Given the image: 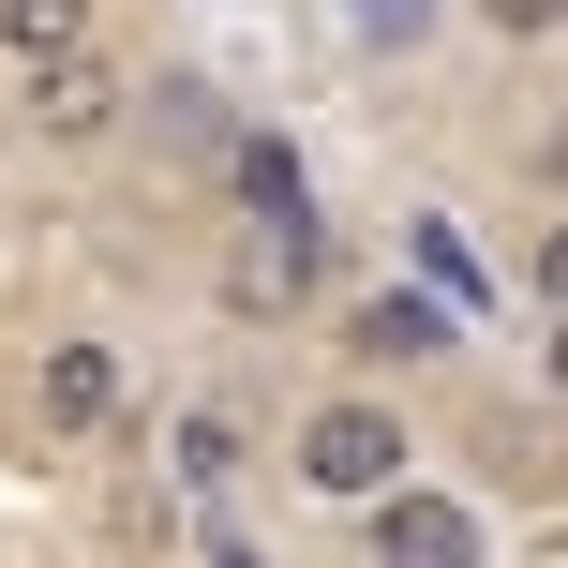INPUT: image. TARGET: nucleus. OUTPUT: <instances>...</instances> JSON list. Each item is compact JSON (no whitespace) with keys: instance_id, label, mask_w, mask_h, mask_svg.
I'll list each match as a JSON object with an SVG mask.
<instances>
[{"instance_id":"obj_12","label":"nucleus","mask_w":568,"mask_h":568,"mask_svg":"<svg viewBox=\"0 0 568 568\" xmlns=\"http://www.w3.org/2000/svg\"><path fill=\"white\" fill-rule=\"evenodd\" d=\"M404 240H419V270L449 284V300H479V270H464V225H404Z\"/></svg>"},{"instance_id":"obj_7","label":"nucleus","mask_w":568,"mask_h":568,"mask_svg":"<svg viewBox=\"0 0 568 568\" xmlns=\"http://www.w3.org/2000/svg\"><path fill=\"white\" fill-rule=\"evenodd\" d=\"M225 180L255 195V225H270V210H314V195H300V150H284V135H225Z\"/></svg>"},{"instance_id":"obj_6","label":"nucleus","mask_w":568,"mask_h":568,"mask_svg":"<svg viewBox=\"0 0 568 568\" xmlns=\"http://www.w3.org/2000/svg\"><path fill=\"white\" fill-rule=\"evenodd\" d=\"M344 344H359V359H434L449 314H434V300H359V314H344Z\"/></svg>"},{"instance_id":"obj_8","label":"nucleus","mask_w":568,"mask_h":568,"mask_svg":"<svg viewBox=\"0 0 568 568\" xmlns=\"http://www.w3.org/2000/svg\"><path fill=\"white\" fill-rule=\"evenodd\" d=\"M0 45L45 60V45H90V0H0Z\"/></svg>"},{"instance_id":"obj_13","label":"nucleus","mask_w":568,"mask_h":568,"mask_svg":"<svg viewBox=\"0 0 568 568\" xmlns=\"http://www.w3.org/2000/svg\"><path fill=\"white\" fill-rule=\"evenodd\" d=\"M210 568H255V554H240V539H225V554H210Z\"/></svg>"},{"instance_id":"obj_11","label":"nucleus","mask_w":568,"mask_h":568,"mask_svg":"<svg viewBox=\"0 0 568 568\" xmlns=\"http://www.w3.org/2000/svg\"><path fill=\"white\" fill-rule=\"evenodd\" d=\"M464 16H479L494 45H554V0H464Z\"/></svg>"},{"instance_id":"obj_10","label":"nucleus","mask_w":568,"mask_h":568,"mask_svg":"<svg viewBox=\"0 0 568 568\" xmlns=\"http://www.w3.org/2000/svg\"><path fill=\"white\" fill-rule=\"evenodd\" d=\"M344 30H359V45H389V60H404V45H419V30H434V0H344Z\"/></svg>"},{"instance_id":"obj_9","label":"nucleus","mask_w":568,"mask_h":568,"mask_svg":"<svg viewBox=\"0 0 568 568\" xmlns=\"http://www.w3.org/2000/svg\"><path fill=\"white\" fill-rule=\"evenodd\" d=\"M180 479H195V494L240 479V419H225V404H195V419H180Z\"/></svg>"},{"instance_id":"obj_5","label":"nucleus","mask_w":568,"mask_h":568,"mask_svg":"<svg viewBox=\"0 0 568 568\" xmlns=\"http://www.w3.org/2000/svg\"><path fill=\"white\" fill-rule=\"evenodd\" d=\"M120 389H135V374H120V344L75 329V344H45V374H30V419H45V434H105Z\"/></svg>"},{"instance_id":"obj_3","label":"nucleus","mask_w":568,"mask_h":568,"mask_svg":"<svg viewBox=\"0 0 568 568\" xmlns=\"http://www.w3.org/2000/svg\"><path fill=\"white\" fill-rule=\"evenodd\" d=\"M120 120H135V90H120L105 45H45V60H30V135H45V150H105Z\"/></svg>"},{"instance_id":"obj_1","label":"nucleus","mask_w":568,"mask_h":568,"mask_svg":"<svg viewBox=\"0 0 568 568\" xmlns=\"http://www.w3.org/2000/svg\"><path fill=\"white\" fill-rule=\"evenodd\" d=\"M284 464H300L314 509H359V494H389L419 449H404V404H389V389H329V404L300 419V449H284Z\"/></svg>"},{"instance_id":"obj_4","label":"nucleus","mask_w":568,"mask_h":568,"mask_svg":"<svg viewBox=\"0 0 568 568\" xmlns=\"http://www.w3.org/2000/svg\"><path fill=\"white\" fill-rule=\"evenodd\" d=\"M314 284H329V240H314V210H270V225L225 255V314H240V329H270V314H300Z\"/></svg>"},{"instance_id":"obj_2","label":"nucleus","mask_w":568,"mask_h":568,"mask_svg":"<svg viewBox=\"0 0 568 568\" xmlns=\"http://www.w3.org/2000/svg\"><path fill=\"white\" fill-rule=\"evenodd\" d=\"M359 554H374V568H479L494 524L464 509V494H419V464H404L389 494H359Z\"/></svg>"}]
</instances>
